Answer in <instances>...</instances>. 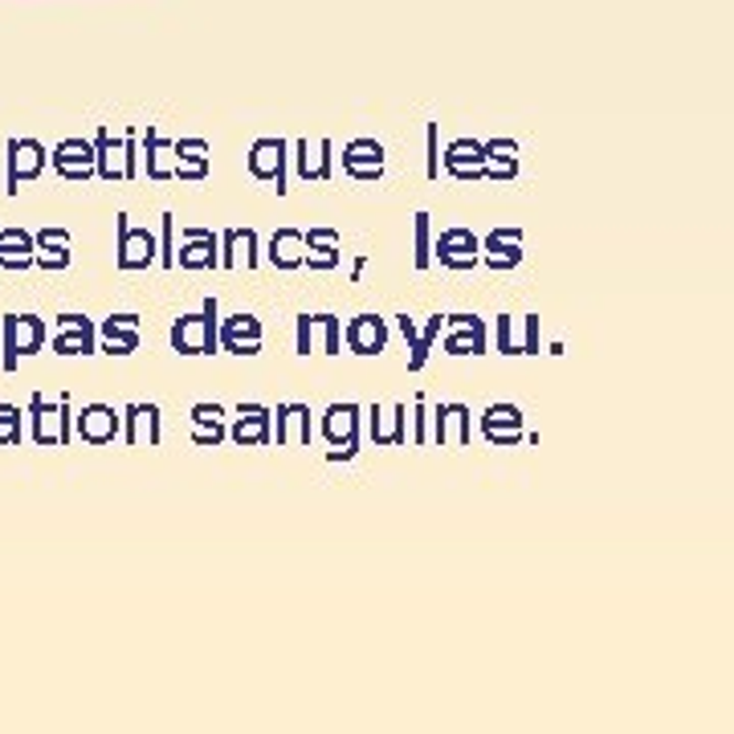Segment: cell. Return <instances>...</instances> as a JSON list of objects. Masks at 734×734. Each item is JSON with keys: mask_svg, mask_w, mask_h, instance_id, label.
I'll return each mask as SVG.
<instances>
[{"mask_svg": "<svg viewBox=\"0 0 734 734\" xmlns=\"http://www.w3.org/2000/svg\"><path fill=\"white\" fill-rule=\"evenodd\" d=\"M172 348L180 355H213L216 351V298H204V307L196 315L172 327Z\"/></svg>", "mask_w": 734, "mask_h": 734, "instance_id": "cell-1", "label": "cell"}, {"mask_svg": "<svg viewBox=\"0 0 734 734\" xmlns=\"http://www.w3.org/2000/svg\"><path fill=\"white\" fill-rule=\"evenodd\" d=\"M45 343V322L38 315H4V368L13 372L21 355H38Z\"/></svg>", "mask_w": 734, "mask_h": 734, "instance_id": "cell-2", "label": "cell"}, {"mask_svg": "<svg viewBox=\"0 0 734 734\" xmlns=\"http://www.w3.org/2000/svg\"><path fill=\"white\" fill-rule=\"evenodd\" d=\"M322 437L331 440V445H343V449L331 454V461L355 457V445H360V408L355 404H331L327 416H322Z\"/></svg>", "mask_w": 734, "mask_h": 734, "instance_id": "cell-3", "label": "cell"}, {"mask_svg": "<svg viewBox=\"0 0 734 734\" xmlns=\"http://www.w3.org/2000/svg\"><path fill=\"white\" fill-rule=\"evenodd\" d=\"M29 413H33V421H38V428H33L38 445H66L70 440V401L66 396H62L57 404H45V396H33Z\"/></svg>", "mask_w": 734, "mask_h": 734, "instance_id": "cell-4", "label": "cell"}, {"mask_svg": "<svg viewBox=\"0 0 734 734\" xmlns=\"http://www.w3.org/2000/svg\"><path fill=\"white\" fill-rule=\"evenodd\" d=\"M481 433L490 445H519L522 440V413L514 404H490L486 413H481Z\"/></svg>", "mask_w": 734, "mask_h": 734, "instance_id": "cell-5", "label": "cell"}, {"mask_svg": "<svg viewBox=\"0 0 734 734\" xmlns=\"http://www.w3.org/2000/svg\"><path fill=\"white\" fill-rule=\"evenodd\" d=\"M437 257H440V266H449V269H474L478 266V237L461 225L445 228L437 237Z\"/></svg>", "mask_w": 734, "mask_h": 734, "instance_id": "cell-6", "label": "cell"}, {"mask_svg": "<svg viewBox=\"0 0 734 734\" xmlns=\"http://www.w3.org/2000/svg\"><path fill=\"white\" fill-rule=\"evenodd\" d=\"M57 355H91L94 351V322L86 315H57L54 334Z\"/></svg>", "mask_w": 734, "mask_h": 734, "instance_id": "cell-7", "label": "cell"}, {"mask_svg": "<svg viewBox=\"0 0 734 734\" xmlns=\"http://www.w3.org/2000/svg\"><path fill=\"white\" fill-rule=\"evenodd\" d=\"M41 168H45V147L33 143V139H13V143H9V192H13V196H17V184L38 180Z\"/></svg>", "mask_w": 734, "mask_h": 734, "instance_id": "cell-8", "label": "cell"}, {"mask_svg": "<svg viewBox=\"0 0 734 734\" xmlns=\"http://www.w3.org/2000/svg\"><path fill=\"white\" fill-rule=\"evenodd\" d=\"M156 262V237L147 228H131L119 216V269H143Z\"/></svg>", "mask_w": 734, "mask_h": 734, "instance_id": "cell-9", "label": "cell"}, {"mask_svg": "<svg viewBox=\"0 0 734 734\" xmlns=\"http://www.w3.org/2000/svg\"><path fill=\"white\" fill-rule=\"evenodd\" d=\"M249 172H254L257 180L278 184V192H286V143H281V139H262V143H254V151H249Z\"/></svg>", "mask_w": 734, "mask_h": 734, "instance_id": "cell-10", "label": "cell"}, {"mask_svg": "<svg viewBox=\"0 0 734 734\" xmlns=\"http://www.w3.org/2000/svg\"><path fill=\"white\" fill-rule=\"evenodd\" d=\"M216 339H221L225 351H233V355H257V351H262V322L241 310V315L225 319V327H221Z\"/></svg>", "mask_w": 734, "mask_h": 734, "instance_id": "cell-11", "label": "cell"}, {"mask_svg": "<svg viewBox=\"0 0 734 734\" xmlns=\"http://www.w3.org/2000/svg\"><path fill=\"white\" fill-rule=\"evenodd\" d=\"M449 355H481L486 351V322L474 315H449V339H445Z\"/></svg>", "mask_w": 734, "mask_h": 734, "instance_id": "cell-12", "label": "cell"}, {"mask_svg": "<svg viewBox=\"0 0 734 734\" xmlns=\"http://www.w3.org/2000/svg\"><path fill=\"white\" fill-rule=\"evenodd\" d=\"M269 421H274V413H269L266 404H241L237 425H233V440H237V445H269V440H274Z\"/></svg>", "mask_w": 734, "mask_h": 734, "instance_id": "cell-13", "label": "cell"}, {"mask_svg": "<svg viewBox=\"0 0 734 734\" xmlns=\"http://www.w3.org/2000/svg\"><path fill=\"white\" fill-rule=\"evenodd\" d=\"M78 433L91 445H110L115 433H119V413L110 404H86L78 416Z\"/></svg>", "mask_w": 734, "mask_h": 734, "instance_id": "cell-14", "label": "cell"}, {"mask_svg": "<svg viewBox=\"0 0 734 734\" xmlns=\"http://www.w3.org/2000/svg\"><path fill=\"white\" fill-rule=\"evenodd\" d=\"M50 160H54L62 180H86V175H94V147L82 143V139H66Z\"/></svg>", "mask_w": 734, "mask_h": 734, "instance_id": "cell-15", "label": "cell"}, {"mask_svg": "<svg viewBox=\"0 0 734 734\" xmlns=\"http://www.w3.org/2000/svg\"><path fill=\"white\" fill-rule=\"evenodd\" d=\"M348 348L355 355H380L387 348V327L384 319H375V315H360V319L348 322Z\"/></svg>", "mask_w": 734, "mask_h": 734, "instance_id": "cell-16", "label": "cell"}, {"mask_svg": "<svg viewBox=\"0 0 734 734\" xmlns=\"http://www.w3.org/2000/svg\"><path fill=\"white\" fill-rule=\"evenodd\" d=\"M343 168H348L355 180H380L384 175V147L375 139H360L343 151Z\"/></svg>", "mask_w": 734, "mask_h": 734, "instance_id": "cell-17", "label": "cell"}, {"mask_svg": "<svg viewBox=\"0 0 734 734\" xmlns=\"http://www.w3.org/2000/svg\"><path fill=\"white\" fill-rule=\"evenodd\" d=\"M486 249L494 269H514L522 262V228H494L486 237Z\"/></svg>", "mask_w": 734, "mask_h": 734, "instance_id": "cell-18", "label": "cell"}, {"mask_svg": "<svg viewBox=\"0 0 734 734\" xmlns=\"http://www.w3.org/2000/svg\"><path fill=\"white\" fill-rule=\"evenodd\" d=\"M103 334H107L110 355H131L139 348V315H110L103 322Z\"/></svg>", "mask_w": 734, "mask_h": 734, "instance_id": "cell-19", "label": "cell"}, {"mask_svg": "<svg viewBox=\"0 0 734 734\" xmlns=\"http://www.w3.org/2000/svg\"><path fill=\"white\" fill-rule=\"evenodd\" d=\"M0 266L4 269L33 266V233H25V228H0Z\"/></svg>", "mask_w": 734, "mask_h": 734, "instance_id": "cell-20", "label": "cell"}, {"mask_svg": "<svg viewBox=\"0 0 734 734\" xmlns=\"http://www.w3.org/2000/svg\"><path fill=\"white\" fill-rule=\"evenodd\" d=\"M298 249H307V233L278 228V233H274V245H269V262L278 269H298L302 266V254H298Z\"/></svg>", "mask_w": 734, "mask_h": 734, "instance_id": "cell-21", "label": "cell"}, {"mask_svg": "<svg viewBox=\"0 0 734 734\" xmlns=\"http://www.w3.org/2000/svg\"><path fill=\"white\" fill-rule=\"evenodd\" d=\"M401 331H404V339H408V348H413V360H408V368H413V372H421V368H425V360H428L433 339L440 334V315H433V319H428L425 331H416L413 319H408V315H401Z\"/></svg>", "mask_w": 734, "mask_h": 734, "instance_id": "cell-22", "label": "cell"}, {"mask_svg": "<svg viewBox=\"0 0 734 734\" xmlns=\"http://www.w3.org/2000/svg\"><path fill=\"white\" fill-rule=\"evenodd\" d=\"M339 233L334 228H310L307 233V249L310 254L302 262H310V269H334L339 266V249H334Z\"/></svg>", "mask_w": 734, "mask_h": 734, "instance_id": "cell-23", "label": "cell"}, {"mask_svg": "<svg viewBox=\"0 0 734 734\" xmlns=\"http://www.w3.org/2000/svg\"><path fill=\"white\" fill-rule=\"evenodd\" d=\"M180 266H188V269H213V266H221V257H213V233L192 228V233H188V245L180 249Z\"/></svg>", "mask_w": 734, "mask_h": 734, "instance_id": "cell-24", "label": "cell"}, {"mask_svg": "<svg viewBox=\"0 0 734 734\" xmlns=\"http://www.w3.org/2000/svg\"><path fill=\"white\" fill-rule=\"evenodd\" d=\"M38 245L45 249L41 257H33L38 266H45V269H66L70 266V233L66 228H45V233H38Z\"/></svg>", "mask_w": 734, "mask_h": 734, "instance_id": "cell-25", "label": "cell"}, {"mask_svg": "<svg viewBox=\"0 0 734 734\" xmlns=\"http://www.w3.org/2000/svg\"><path fill=\"white\" fill-rule=\"evenodd\" d=\"M372 437L375 445H404V440H408V433H404V404H396L392 416L372 408Z\"/></svg>", "mask_w": 734, "mask_h": 734, "instance_id": "cell-26", "label": "cell"}, {"mask_svg": "<svg viewBox=\"0 0 734 734\" xmlns=\"http://www.w3.org/2000/svg\"><path fill=\"white\" fill-rule=\"evenodd\" d=\"M192 421H196V433H192L196 445H216V440L225 437V425H221V408H216V404H196V408H192Z\"/></svg>", "mask_w": 734, "mask_h": 734, "instance_id": "cell-27", "label": "cell"}, {"mask_svg": "<svg viewBox=\"0 0 734 734\" xmlns=\"http://www.w3.org/2000/svg\"><path fill=\"white\" fill-rule=\"evenodd\" d=\"M21 440V413L0 404V445H17Z\"/></svg>", "mask_w": 734, "mask_h": 734, "instance_id": "cell-28", "label": "cell"}, {"mask_svg": "<svg viewBox=\"0 0 734 734\" xmlns=\"http://www.w3.org/2000/svg\"><path fill=\"white\" fill-rule=\"evenodd\" d=\"M416 269H428V213H416Z\"/></svg>", "mask_w": 734, "mask_h": 734, "instance_id": "cell-29", "label": "cell"}, {"mask_svg": "<svg viewBox=\"0 0 734 734\" xmlns=\"http://www.w3.org/2000/svg\"><path fill=\"white\" fill-rule=\"evenodd\" d=\"M322 322V331H327V355H339V319L334 315H315Z\"/></svg>", "mask_w": 734, "mask_h": 734, "instance_id": "cell-30", "label": "cell"}, {"mask_svg": "<svg viewBox=\"0 0 734 734\" xmlns=\"http://www.w3.org/2000/svg\"><path fill=\"white\" fill-rule=\"evenodd\" d=\"M298 351H302V355H310V315H302V319H298Z\"/></svg>", "mask_w": 734, "mask_h": 734, "instance_id": "cell-31", "label": "cell"}]
</instances>
